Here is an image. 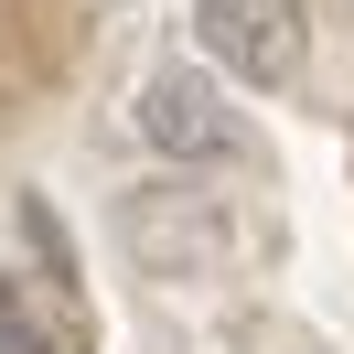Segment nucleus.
I'll list each match as a JSON object with an SVG mask.
<instances>
[{
	"label": "nucleus",
	"instance_id": "1",
	"mask_svg": "<svg viewBox=\"0 0 354 354\" xmlns=\"http://www.w3.org/2000/svg\"><path fill=\"white\" fill-rule=\"evenodd\" d=\"M194 32L204 54H215L225 75H247V86H290L311 54V11L301 0H194Z\"/></svg>",
	"mask_w": 354,
	"mask_h": 354
},
{
	"label": "nucleus",
	"instance_id": "2",
	"mask_svg": "<svg viewBox=\"0 0 354 354\" xmlns=\"http://www.w3.org/2000/svg\"><path fill=\"white\" fill-rule=\"evenodd\" d=\"M140 140H151L161 161H225L236 151V108H225V86L204 65H161L151 86H140Z\"/></svg>",
	"mask_w": 354,
	"mask_h": 354
},
{
	"label": "nucleus",
	"instance_id": "3",
	"mask_svg": "<svg viewBox=\"0 0 354 354\" xmlns=\"http://www.w3.org/2000/svg\"><path fill=\"white\" fill-rule=\"evenodd\" d=\"M0 354H54V333L22 311V290H11V279H0Z\"/></svg>",
	"mask_w": 354,
	"mask_h": 354
}]
</instances>
